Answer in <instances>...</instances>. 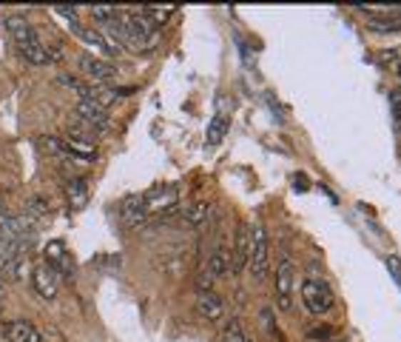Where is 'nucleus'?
<instances>
[{
  "mask_svg": "<svg viewBox=\"0 0 401 342\" xmlns=\"http://www.w3.org/2000/svg\"><path fill=\"white\" fill-rule=\"evenodd\" d=\"M248 268L256 283L265 280L268 274V231L256 223L250 226V243H248Z\"/></svg>",
  "mask_w": 401,
  "mask_h": 342,
  "instance_id": "1",
  "label": "nucleus"
},
{
  "mask_svg": "<svg viewBox=\"0 0 401 342\" xmlns=\"http://www.w3.org/2000/svg\"><path fill=\"white\" fill-rule=\"evenodd\" d=\"M302 300H305V306H308V311L310 314H328L333 306H336V297H333V291H330V286L325 283V280H316V277H308L305 283H302Z\"/></svg>",
  "mask_w": 401,
  "mask_h": 342,
  "instance_id": "2",
  "label": "nucleus"
},
{
  "mask_svg": "<svg viewBox=\"0 0 401 342\" xmlns=\"http://www.w3.org/2000/svg\"><path fill=\"white\" fill-rule=\"evenodd\" d=\"M293 280H296V268L290 260H282L276 268V306L282 311L293 308Z\"/></svg>",
  "mask_w": 401,
  "mask_h": 342,
  "instance_id": "3",
  "label": "nucleus"
},
{
  "mask_svg": "<svg viewBox=\"0 0 401 342\" xmlns=\"http://www.w3.org/2000/svg\"><path fill=\"white\" fill-rule=\"evenodd\" d=\"M143 203H146V211L148 214H166V211H171L177 203H180V188L177 186H160V188H154V191H148L146 197H143Z\"/></svg>",
  "mask_w": 401,
  "mask_h": 342,
  "instance_id": "4",
  "label": "nucleus"
},
{
  "mask_svg": "<svg viewBox=\"0 0 401 342\" xmlns=\"http://www.w3.org/2000/svg\"><path fill=\"white\" fill-rule=\"evenodd\" d=\"M194 306H197V314L202 320H208V323H216L225 314V303H222V297L216 291H200Z\"/></svg>",
  "mask_w": 401,
  "mask_h": 342,
  "instance_id": "5",
  "label": "nucleus"
},
{
  "mask_svg": "<svg viewBox=\"0 0 401 342\" xmlns=\"http://www.w3.org/2000/svg\"><path fill=\"white\" fill-rule=\"evenodd\" d=\"M77 120L88 123V126L97 129V131L108 129V114H106V109H103L100 103H94V100H80V103H77Z\"/></svg>",
  "mask_w": 401,
  "mask_h": 342,
  "instance_id": "6",
  "label": "nucleus"
},
{
  "mask_svg": "<svg viewBox=\"0 0 401 342\" xmlns=\"http://www.w3.org/2000/svg\"><path fill=\"white\" fill-rule=\"evenodd\" d=\"M146 217H148V211H146L143 197H128V200H123V206H120V220H123L126 228H140V226L146 223Z\"/></svg>",
  "mask_w": 401,
  "mask_h": 342,
  "instance_id": "7",
  "label": "nucleus"
},
{
  "mask_svg": "<svg viewBox=\"0 0 401 342\" xmlns=\"http://www.w3.org/2000/svg\"><path fill=\"white\" fill-rule=\"evenodd\" d=\"M31 283H34V291L46 300H54L57 294V271L51 266H37L34 274H31Z\"/></svg>",
  "mask_w": 401,
  "mask_h": 342,
  "instance_id": "8",
  "label": "nucleus"
},
{
  "mask_svg": "<svg viewBox=\"0 0 401 342\" xmlns=\"http://www.w3.org/2000/svg\"><path fill=\"white\" fill-rule=\"evenodd\" d=\"M6 31H9V37L14 40V46H17V49H23V46H29L31 40H37L34 29H31L23 17H17V14L6 17Z\"/></svg>",
  "mask_w": 401,
  "mask_h": 342,
  "instance_id": "9",
  "label": "nucleus"
},
{
  "mask_svg": "<svg viewBox=\"0 0 401 342\" xmlns=\"http://www.w3.org/2000/svg\"><path fill=\"white\" fill-rule=\"evenodd\" d=\"M80 69H83V74H88L91 80H111L114 77V69L106 63V60H100V57H94V54H80Z\"/></svg>",
  "mask_w": 401,
  "mask_h": 342,
  "instance_id": "10",
  "label": "nucleus"
},
{
  "mask_svg": "<svg viewBox=\"0 0 401 342\" xmlns=\"http://www.w3.org/2000/svg\"><path fill=\"white\" fill-rule=\"evenodd\" d=\"M248 243H250V228L242 223L239 231H236V248H233V254H230V260H233V274H242V271L248 268Z\"/></svg>",
  "mask_w": 401,
  "mask_h": 342,
  "instance_id": "11",
  "label": "nucleus"
},
{
  "mask_svg": "<svg viewBox=\"0 0 401 342\" xmlns=\"http://www.w3.org/2000/svg\"><path fill=\"white\" fill-rule=\"evenodd\" d=\"M208 271H210V277H213V280H216V277H228V274H233L230 248L216 246V248H213V254H210V260H208Z\"/></svg>",
  "mask_w": 401,
  "mask_h": 342,
  "instance_id": "12",
  "label": "nucleus"
},
{
  "mask_svg": "<svg viewBox=\"0 0 401 342\" xmlns=\"http://www.w3.org/2000/svg\"><path fill=\"white\" fill-rule=\"evenodd\" d=\"M3 331H6V340L9 342H43L40 334H37V328L31 323H26V320H11V323H6Z\"/></svg>",
  "mask_w": 401,
  "mask_h": 342,
  "instance_id": "13",
  "label": "nucleus"
},
{
  "mask_svg": "<svg viewBox=\"0 0 401 342\" xmlns=\"http://www.w3.org/2000/svg\"><path fill=\"white\" fill-rule=\"evenodd\" d=\"M20 54L31 63V66H46L49 60H51V51H49V46H43V40L37 37V40H31L29 46H23L20 49Z\"/></svg>",
  "mask_w": 401,
  "mask_h": 342,
  "instance_id": "14",
  "label": "nucleus"
},
{
  "mask_svg": "<svg viewBox=\"0 0 401 342\" xmlns=\"http://www.w3.org/2000/svg\"><path fill=\"white\" fill-rule=\"evenodd\" d=\"M66 197H68V203H71L74 208H83L86 200H88V186H86V180H83V177H71V180L66 183Z\"/></svg>",
  "mask_w": 401,
  "mask_h": 342,
  "instance_id": "15",
  "label": "nucleus"
},
{
  "mask_svg": "<svg viewBox=\"0 0 401 342\" xmlns=\"http://www.w3.org/2000/svg\"><path fill=\"white\" fill-rule=\"evenodd\" d=\"M208 214H210V206H208V203H191V206H186V211H183V220H186V226H191V228H200L202 223L208 220Z\"/></svg>",
  "mask_w": 401,
  "mask_h": 342,
  "instance_id": "16",
  "label": "nucleus"
},
{
  "mask_svg": "<svg viewBox=\"0 0 401 342\" xmlns=\"http://www.w3.org/2000/svg\"><path fill=\"white\" fill-rule=\"evenodd\" d=\"M80 37H83L88 46H97V49H103V51H108V54H117V46H111L97 29H80Z\"/></svg>",
  "mask_w": 401,
  "mask_h": 342,
  "instance_id": "17",
  "label": "nucleus"
},
{
  "mask_svg": "<svg viewBox=\"0 0 401 342\" xmlns=\"http://www.w3.org/2000/svg\"><path fill=\"white\" fill-rule=\"evenodd\" d=\"M225 134H228V117L216 114V117L210 120V126H208V146H219Z\"/></svg>",
  "mask_w": 401,
  "mask_h": 342,
  "instance_id": "18",
  "label": "nucleus"
},
{
  "mask_svg": "<svg viewBox=\"0 0 401 342\" xmlns=\"http://www.w3.org/2000/svg\"><path fill=\"white\" fill-rule=\"evenodd\" d=\"M46 266H51V268H63L66 266V246L60 240L46 246Z\"/></svg>",
  "mask_w": 401,
  "mask_h": 342,
  "instance_id": "19",
  "label": "nucleus"
},
{
  "mask_svg": "<svg viewBox=\"0 0 401 342\" xmlns=\"http://www.w3.org/2000/svg\"><path fill=\"white\" fill-rule=\"evenodd\" d=\"M174 11H177L174 6H146V9H143V14H146V17H148L154 26H163V23H166V20H168Z\"/></svg>",
  "mask_w": 401,
  "mask_h": 342,
  "instance_id": "20",
  "label": "nucleus"
},
{
  "mask_svg": "<svg viewBox=\"0 0 401 342\" xmlns=\"http://www.w3.org/2000/svg\"><path fill=\"white\" fill-rule=\"evenodd\" d=\"M20 271H23V260H17V257L0 263V280H6V283H14L20 277Z\"/></svg>",
  "mask_w": 401,
  "mask_h": 342,
  "instance_id": "21",
  "label": "nucleus"
},
{
  "mask_svg": "<svg viewBox=\"0 0 401 342\" xmlns=\"http://www.w3.org/2000/svg\"><path fill=\"white\" fill-rule=\"evenodd\" d=\"M222 342H248V334H245V328H242L239 320H230L228 323V328L222 334Z\"/></svg>",
  "mask_w": 401,
  "mask_h": 342,
  "instance_id": "22",
  "label": "nucleus"
},
{
  "mask_svg": "<svg viewBox=\"0 0 401 342\" xmlns=\"http://www.w3.org/2000/svg\"><path fill=\"white\" fill-rule=\"evenodd\" d=\"M43 149H46V151H51L54 157H68L66 143H63V140H57V137H46V140H43ZM68 160H71V157H68Z\"/></svg>",
  "mask_w": 401,
  "mask_h": 342,
  "instance_id": "23",
  "label": "nucleus"
},
{
  "mask_svg": "<svg viewBox=\"0 0 401 342\" xmlns=\"http://www.w3.org/2000/svg\"><path fill=\"white\" fill-rule=\"evenodd\" d=\"M91 17H94V20H103V23H114V20H117V11L108 9V6H94V9H91Z\"/></svg>",
  "mask_w": 401,
  "mask_h": 342,
  "instance_id": "24",
  "label": "nucleus"
},
{
  "mask_svg": "<svg viewBox=\"0 0 401 342\" xmlns=\"http://www.w3.org/2000/svg\"><path fill=\"white\" fill-rule=\"evenodd\" d=\"M26 211H29L31 217H46V214H49V203H46V200H40V197H31Z\"/></svg>",
  "mask_w": 401,
  "mask_h": 342,
  "instance_id": "25",
  "label": "nucleus"
},
{
  "mask_svg": "<svg viewBox=\"0 0 401 342\" xmlns=\"http://www.w3.org/2000/svg\"><path fill=\"white\" fill-rule=\"evenodd\" d=\"M57 14H60V17H66V20H68V26H71V31H77V34H80V29H83V26H80V20H77V9H66V6H60V9H57Z\"/></svg>",
  "mask_w": 401,
  "mask_h": 342,
  "instance_id": "26",
  "label": "nucleus"
},
{
  "mask_svg": "<svg viewBox=\"0 0 401 342\" xmlns=\"http://www.w3.org/2000/svg\"><path fill=\"white\" fill-rule=\"evenodd\" d=\"M379 60H382L387 69H396V66H399V60H401V51H396V49H390V51H382V54H379Z\"/></svg>",
  "mask_w": 401,
  "mask_h": 342,
  "instance_id": "27",
  "label": "nucleus"
},
{
  "mask_svg": "<svg viewBox=\"0 0 401 342\" xmlns=\"http://www.w3.org/2000/svg\"><path fill=\"white\" fill-rule=\"evenodd\" d=\"M210 286H213V277H210V271H208V268H202L200 277H197V288H200V291H213Z\"/></svg>",
  "mask_w": 401,
  "mask_h": 342,
  "instance_id": "28",
  "label": "nucleus"
},
{
  "mask_svg": "<svg viewBox=\"0 0 401 342\" xmlns=\"http://www.w3.org/2000/svg\"><path fill=\"white\" fill-rule=\"evenodd\" d=\"M387 268L393 271V280L401 286V260L396 257V254H390V257H387Z\"/></svg>",
  "mask_w": 401,
  "mask_h": 342,
  "instance_id": "29",
  "label": "nucleus"
},
{
  "mask_svg": "<svg viewBox=\"0 0 401 342\" xmlns=\"http://www.w3.org/2000/svg\"><path fill=\"white\" fill-rule=\"evenodd\" d=\"M390 103H393V109H396V114L401 111V89H396L393 94H390Z\"/></svg>",
  "mask_w": 401,
  "mask_h": 342,
  "instance_id": "30",
  "label": "nucleus"
},
{
  "mask_svg": "<svg viewBox=\"0 0 401 342\" xmlns=\"http://www.w3.org/2000/svg\"><path fill=\"white\" fill-rule=\"evenodd\" d=\"M6 217V203H3V197H0V220Z\"/></svg>",
  "mask_w": 401,
  "mask_h": 342,
  "instance_id": "31",
  "label": "nucleus"
},
{
  "mask_svg": "<svg viewBox=\"0 0 401 342\" xmlns=\"http://www.w3.org/2000/svg\"><path fill=\"white\" fill-rule=\"evenodd\" d=\"M393 71H396V77H399V80H401V60H399V66H396Z\"/></svg>",
  "mask_w": 401,
  "mask_h": 342,
  "instance_id": "32",
  "label": "nucleus"
},
{
  "mask_svg": "<svg viewBox=\"0 0 401 342\" xmlns=\"http://www.w3.org/2000/svg\"><path fill=\"white\" fill-rule=\"evenodd\" d=\"M3 300H6V294H3V288H0V306H3Z\"/></svg>",
  "mask_w": 401,
  "mask_h": 342,
  "instance_id": "33",
  "label": "nucleus"
},
{
  "mask_svg": "<svg viewBox=\"0 0 401 342\" xmlns=\"http://www.w3.org/2000/svg\"><path fill=\"white\" fill-rule=\"evenodd\" d=\"M0 263H3V248H0Z\"/></svg>",
  "mask_w": 401,
  "mask_h": 342,
  "instance_id": "34",
  "label": "nucleus"
}]
</instances>
